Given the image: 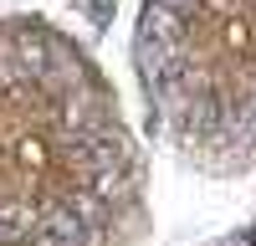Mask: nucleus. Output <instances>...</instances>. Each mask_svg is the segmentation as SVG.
Listing matches in <instances>:
<instances>
[{"label":"nucleus","instance_id":"f257e3e1","mask_svg":"<svg viewBox=\"0 0 256 246\" xmlns=\"http://www.w3.org/2000/svg\"><path fill=\"white\" fill-rule=\"evenodd\" d=\"M134 72L148 118L174 144L256 149V0H144Z\"/></svg>","mask_w":256,"mask_h":246}]
</instances>
